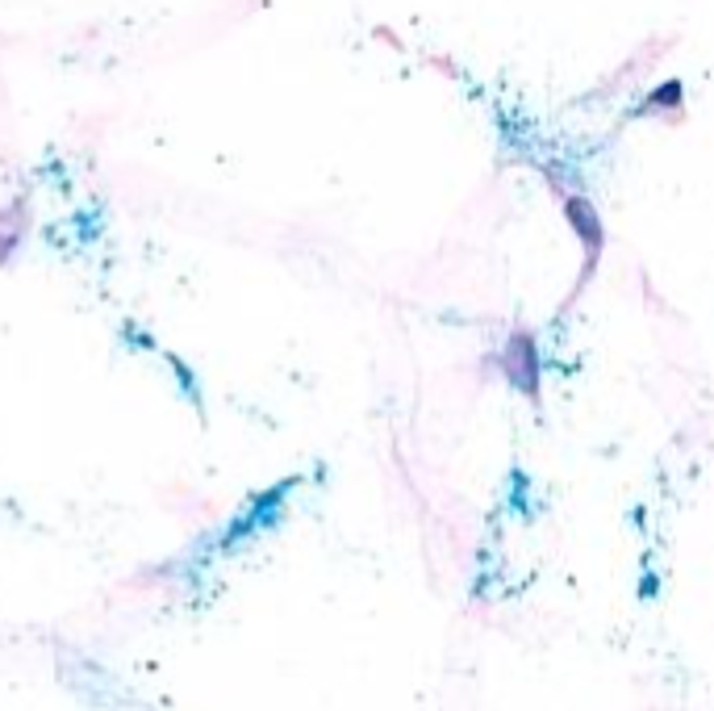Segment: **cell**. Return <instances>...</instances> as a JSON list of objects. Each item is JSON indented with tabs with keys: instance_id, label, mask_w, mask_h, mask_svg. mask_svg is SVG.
<instances>
[{
	"instance_id": "obj_1",
	"label": "cell",
	"mask_w": 714,
	"mask_h": 711,
	"mask_svg": "<svg viewBox=\"0 0 714 711\" xmlns=\"http://www.w3.org/2000/svg\"><path fill=\"white\" fill-rule=\"evenodd\" d=\"M505 373H510V382H518L523 389L535 394V382H539V356H535V344H530V335H514L510 344H505Z\"/></svg>"
},
{
	"instance_id": "obj_2",
	"label": "cell",
	"mask_w": 714,
	"mask_h": 711,
	"mask_svg": "<svg viewBox=\"0 0 714 711\" xmlns=\"http://www.w3.org/2000/svg\"><path fill=\"white\" fill-rule=\"evenodd\" d=\"M564 210H568V222L577 226V235H581L585 247H589V264H593L598 251H602V222H598V214H593V205H589L585 197H568Z\"/></svg>"
}]
</instances>
